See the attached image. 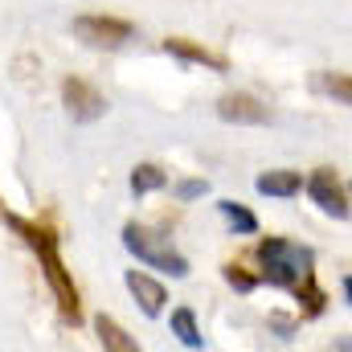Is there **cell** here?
Returning <instances> with one entry per match:
<instances>
[{
  "label": "cell",
  "mask_w": 352,
  "mask_h": 352,
  "mask_svg": "<svg viewBox=\"0 0 352 352\" xmlns=\"http://www.w3.org/2000/svg\"><path fill=\"white\" fill-rule=\"evenodd\" d=\"M127 291L135 295V303L144 307V316H160L164 311V303H168V291H164V283H156L152 274H144V270H127Z\"/></svg>",
  "instance_id": "cell-8"
},
{
  "label": "cell",
  "mask_w": 352,
  "mask_h": 352,
  "mask_svg": "<svg viewBox=\"0 0 352 352\" xmlns=\"http://www.w3.org/2000/svg\"><path fill=\"white\" fill-rule=\"evenodd\" d=\"M74 33L94 45V50H119L123 41H131L135 25L123 21V16H107V12H87V16H74Z\"/></svg>",
  "instance_id": "cell-4"
},
{
  "label": "cell",
  "mask_w": 352,
  "mask_h": 352,
  "mask_svg": "<svg viewBox=\"0 0 352 352\" xmlns=\"http://www.w3.org/2000/svg\"><path fill=\"white\" fill-rule=\"evenodd\" d=\"M62 102H66V111H70L74 123H94V119L107 115V98L90 82H82V78H66L62 82Z\"/></svg>",
  "instance_id": "cell-6"
},
{
  "label": "cell",
  "mask_w": 352,
  "mask_h": 352,
  "mask_svg": "<svg viewBox=\"0 0 352 352\" xmlns=\"http://www.w3.org/2000/svg\"><path fill=\"white\" fill-rule=\"evenodd\" d=\"M258 263H263V278L270 287H295L303 274H311L316 266V250L311 246H299L291 238H263L258 242Z\"/></svg>",
  "instance_id": "cell-2"
},
{
  "label": "cell",
  "mask_w": 352,
  "mask_h": 352,
  "mask_svg": "<svg viewBox=\"0 0 352 352\" xmlns=\"http://www.w3.org/2000/svg\"><path fill=\"white\" fill-rule=\"evenodd\" d=\"M217 209H221V217L230 221L234 234H258V217H254L246 205H238V201H217Z\"/></svg>",
  "instance_id": "cell-14"
},
{
  "label": "cell",
  "mask_w": 352,
  "mask_h": 352,
  "mask_svg": "<svg viewBox=\"0 0 352 352\" xmlns=\"http://www.w3.org/2000/svg\"><path fill=\"white\" fill-rule=\"evenodd\" d=\"M316 90H324L328 98H336V102H349L352 98V87L344 74H332V70H320L316 74Z\"/></svg>",
  "instance_id": "cell-16"
},
{
  "label": "cell",
  "mask_w": 352,
  "mask_h": 352,
  "mask_svg": "<svg viewBox=\"0 0 352 352\" xmlns=\"http://www.w3.org/2000/svg\"><path fill=\"white\" fill-rule=\"evenodd\" d=\"M307 197L328 213V217H336V221H349V188H344V180L332 173V168H316V173L307 176Z\"/></svg>",
  "instance_id": "cell-5"
},
{
  "label": "cell",
  "mask_w": 352,
  "mask_h": 352,
  "mask_svg": "<svg viewBox=\"0 0 352 352\" xmlns=\"http://www.w3.org/2000/svg\"><path fill=\"white\" fill-rule=\"evenodd\" d=\"M173 336L184 344L188 352L205 349V336H201V328H197V316H192V307H176L173 311Z\"/></svg>",
  "instance_id": "cell-12"
},
{
  "label": "cell",
  "mask_w": 352,
  "mask_h": 352,
  "mask_svg": "<svg viewBox=\"0 0 352 352\" xmlns=\"http://www.w3.org/2000/svg\"><path fill=\"white\" fill-rule=\"evenodd\" d=\"M168 184V176L160 173L156 164H135L131 168V192L135 197H148V192H156V188H164Z\"/></svg>",
  "instance_id": "cell-15"
},
{
  "label": "cell",
  "mask_w": 352,
  "mask_h": 352,
  "mask_svg": "<svg viewBox=\"0 0 352 352\" xmlns=\"http://www.w3.org/2000/svg\"><path fill=\"white\" fill-rule=\"evenodd\" d=\"M209 192V180H180L176 184V197L180 201H192V197H205Z\"/></svg>",
  "instance_id": "cell-18"
},
{
  "label": "cell",
  "mask_w": 352,
  "mask_h": 352,
  "mask_svg": "<svg viewBox=\"0 0 352 352\" xmlns=\"http://www.w3.org/2000/svg\"><path fill=\"white\" fill-rule=\"evenodd\" d=\"M291 291L299 295V303H303V316H307V320L324 316V307H328V295H324V291L316 287V270H311V274H303V278H299V283H295Z\"/></svg>",
  "instance_id": "cell-13"
},
{
  "label": "cell",
  "mask_w": 352,
  "mask_h": 352,
  "mask_svg": "<svg viewBox=\"0 0 352 352\" xmlns=\"http://www.w3.org/2000/svg\"><path fill=\"white\" fill-rule=\"evenodd\" d=\"M258 192H263V197H295V192H303V176L291 173V168L263 173L258 176Z\"/></svg>",
  "instance_id": "cell-10"
},
{
  "label": "cell",
  "mask_w": 352,
  "mask_h": 352,
  "mask_svg": "<svg viewBox=\"0 0 352 352\" xmlns=\"http://www.w3.org/2000/svg\"><path fill=\"white\" fill-rule=\"evenodd\" d=\"M123 246H127L144 266H152V270H164V274H173V278H188V258H184L180 250H173V242H168L164 234H152L148 226L127 221V226H123Z\"/></svg>",
  "instance_id": "cell-3"
},
{
  "label": "cell",
  "mask_w": 352,
  "mask_h": 352,
  "mask_svg": "<svg viewBox=\"0 0 352 352\" xmlns=\"http://www.w3.org/2000/svg\"><path fill=\"white\" fill-rule=\"evenodd\" d=\"M0 217H4V226H8V230L29 246V250H33V258L41 263V274H45V283H50V291H54V303H58L62 320H66V324H78V320H82V303H78L74 274H70L66 263H62L58 234H54L50 226H41V221L16 217V213H4V209H0Z\"/></svg>",
  "instance_id": "cell-1"
},
{
  "label": "cell",
  "mask_w": 352,
  "mask_h": 352,
  "mask_svg": "<svg viewBox=\"0 0 352 352\" xmlns=\"http://www.w3.org/2000/svg\"><path fill=\"white\" fill-rule=\"evenodd\" d=\"M217 115H221L226 123H266V119H270V111H266L263 102H258L254 94H242V90L221 94V98H217Z\"/></svg>",
  "instance_id": "cell-7"
},
{
  "label": "cell",
  "mask_w": 352,
  "mask_h": 352,
  "mask_svg": "<svg viewBox=\"0 0 352 352\" xmlns=\"http://www.w3.org/2000/svg\"><path fill=\"white\" fill-rule=\"evenodd\" d=\"M94 332L102 340V349H115V352H140V340H131L111 316H94Z\"/></svg>",
  "instance_id": "cell-11"
},
{
  "label": "cell",
  "mask_w": 352,
  "mask_h": 352,
  "mask_svg": "<svg viewBox=\"0 0 352 352\" xmlns=\"http://www.w3.org/2000/svg\"><path fill=\"white\" fill-rule=\"evenodd\" d=\"M164 50L180 58V62H192V66H209V70H230V58L226 54H213L209 45H201V41H188V37H168L164 41Z\"/></svg>",
  "instance_id": "cell-9"
},
{
  "label": "cell",
  "mask_w": 352,
  "mask_h": 352,
  "mask_svg": "<svg viewBox=\"0 0 352 352\" xmlns=\"http://www.w3.org/2000/svg\"><path fill=\"white\" fill-rule=\"evenodd\" d=\"M226 283H230L234 291H242V295L258 287V278H254V274H250L246 266H238V263H226Z\"/></svg>",
  "instance_id": "cell-17"
}]
</instances>
